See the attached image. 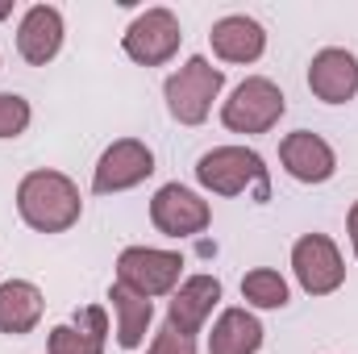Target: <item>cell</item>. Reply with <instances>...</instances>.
Listing matches in <instances>:
<instances>
[{
  "label": "cell",
  "instance_id": "1",
  "mask_svg": "<svg viewBox=\"0 0 358 354\" xmlns=\"http://www.w3.org/2000/svg\"><path fill=\"white\" fill-rule=\"evenodd\" d=\"M17 213L38 234H67L80 221L84 200L63 171H29L17 183Z\"/></svg>",
  "mask_w": 358,
  "mask_h": 354
},
{
  "label": "cell",
  "instance_id": "2",
  "mask_svg": "<svg viewBox=\"0 0 358 354\" xmlns=\"http://www.w3.org/2000/svg\"><path fill=\"white\" fill-rule=\"evenodd\" d=\"M196 179L217 192V196H242V192H255L259 204L271 200V179H267V167L255 150L246 146H217L208 150L200 163H196Z\"/></svg>",
  "mask_w": 358,
  "mask_h": 354
},
{
  "label": "cell",
  "instance_id": "3",
  "mask_svg": "<svg viewBox=\"0 0 358 354\" xmlns=\"http://www.w3.org/2000/svg\"><path fill=\"white\" fill-rule=\"evenodd\" d=\"M221 88H225V71L213 67L204 55H196L167 80L163 96H167V108H171V117L179 125H200L208 117L213 100L221 96Z\"/></svg>",
  "mask_w": 358,
  "mask_h": 354
},
{
  "label": "cell",
  "instance_id": "4",
  "mask_svg": "<svg viewBox=\"0 0 358 354\" xmlns=\"http://www.w3.org/2000/svg\"><path fill=\"white\" fill-rule=\"evenodd\" d=\"M283 108H287V100H283L279 84H271L263 76H250V80H242L234 88V96L225 100L221 121L234 134H267L271 125L283 117Z\"/></svg>",
  "mask_w": 358,
  "mask_h": 354
},
{
  "label": "cell",
  "instance_id": "5",
  "mask_svg": "<svg viewBox=\"0 0 358 354\" xmlns=\"http://www.w3.org/2000/svg\"><path fill=\"white\" fill-rule=\"evenodd\" d=\"M179 271H183V259L176 250H155V246H129L121 250L117 259V283L155 300V296H167L176 292Z\"/></svg>",
  "mask_w": 358,
  "mask_h": 354
},
{
  "label": "cell",
  "instance_id": "6",
  "mask_svg": "<svg viewBox=\"0 0 358 354\" xmlns=\"http://www.w3.org/2000/svg\"><path fill=\"white\" fill-rule=\"evenodd\" d=\"M179 42H183V29H179V21H176L171 8H146L142 17H134V25H129L125 38H121L125 55H129L134 63H142V67H163V63H171V55L179 50Z\"/></svg>",
  "mask_w": 358,
  "mask_h": 354
},
{
  "label": "cell",
  "instance_id": "7",
  "mask_svg": "<svg viewBox=\"0 0 358 354\" xmlns=\"http://www.w3.org/2000/svg\"><path fill=\"white\" fill-rule=\"evenodd\" d=\"M292 271L308 296H329L346 279V263H342L334 238H325V234H304L292 246Z\"/></svg>",
  "mask_w": 358,
  "mask_h": 354
},
{
  "label": "cell",
  "instance_id": "8",
  "mask_svg": "<svg viewBox=\"0 0 358 354\" xmlns=\"http://www.w3.org/2000/svg\"><path fill=\"white\" fill-rule=\"evenodd\" d=\"M150 221H155V229L167 234V238H196V234L208 229L213 213H208V204H204L192 187H183V183H163V187L155 192V200H150Z\"/></svg>",
  "mask_w": 358,
  "mask_h": 354
},
{
  "label": "cell",
  "instance_id": "9",
  "mask_svg": "<svg viewBox=\"0 0 358 354\" xmlns=\"http://www.w3.org/2000/svg\"><path fill=\"white\" fill-rule=\"evenodd\" d=\"M155 176V155L146 142L138 138H121L113 142L100 163H96V176H92V192L108 196V192H125V187H138L142 179Z\"/></svg>",
  "mask_w": 358,
  "mask_h": 354
},
{
  "label": "cell",
  "instance_id": "10",
  "mask_svg": "<svg viewBox=\"0 0 358 354\" xmlns=\"http://www.w3.org/2000/svg\"><path fill=\"white\" fill-rule=\"evenodd\" d=\"M279 163L287 167V176L300 179V183H325V179L338 171V155L334 146L313 134V129H296L279 142Z\"/></svg>",
  "mask_w": 358,
  "mask_h": 354
},
{
  "label": "cell",
  "instance_id": "11",
  "mask_svg": "<svg viewBox=\"0 0 358 354\" xmlns=\"http://www.w3.org/2000/svg\"><path fill=\"white\" fill-rule=\"evenodd\" d=\"M308 88L325 104H346L358 92V59L342 46H325L308 63Z\"/></svg>",
  "mask_w": 358,
  "mask_h": 354
},
{
  "label": "cell",
  "instance_id": "12",
  "mask_svg": "<svg viewBox=\"0 0 358 354\" xmlns=\"http://www.w3.org/2000/svg\"><path fill=\"white\" fill-rule=\"evenodd\" d=\"M63 46V13L55 4H34L17 25V50L25 63L46 67Z\"/></svg>",
  "mask_w": 358,
  "mask_h": 354
},
{
  "label": "cell",
  "instance_id": "13",
  "mask_svg": "<svg viewBox=\"0 0 358 354\" xmlns=\"http://www.w3.org/2000/svg\"><path fill=\"white\" fill-rule=\"evenodd\" d=\"M217 300H221V279H217V275H192V279H183L179 292L171 296L167 325L192 338V334L208 321V313L217 309Z\"/></svg>",
  "mask_w": 358,
  "mask_h": 354
},
{
  "label": "cell",
  "instance_id": "14",
  "mask_svg": "<svg viewBox=\"0 0 358 354\" xmlns=\"http://www.w3.org/2000/svg\"><path fill=\"white\" fill-rule=\"evenodd\" d=\"M208 42H213V50H217V59H225V63H255V59H263V50H267L263 25H259L255 17H246V13L221 17V21L213 25Z\"/></svg>",
  "mask_w": 358,
  "mask_h": 354
},
{
  "label": "cell",
  "instance_id": "15",
  "mask_svg": "<svg viewBox=\"0 0 358 354\" xmlns=\"http://www.w3.org/2000/svg\"><path fill=\"white\" fill-rule=\"evenodd\" d=\"M104 334L108 317L100 304H88L76 313L71 325H55L46 338V354H104Z\"/></svg>",
  "mask_w": 358,
  "mask_h": 354
},
{
  "label": "cell",
  "instance_id": "16",
  "mask_svg": "<svg viewBox=\"0 0 358 354\" xmlns=\"http://www.w3.org/2000/svg\"><path fill=\"white\" fill-rule=\"evenodd\" d=\"M42 309H46V300L29 279L0 283V334H13V338L29 334L42 321Z\"/></svg>",
  "mask_w": 358,
  "mask_h": 354
},
{
  "label": "cell",
  "instance_id": "17",
  "mask_svg": "<svg viewBox=\"0 0 358 354\" xmlns=\"http://www.w3.org/2000/svg\"><path fill=\"white\" fill-rule=\"evenodd\" d=\"M263 346V325L246 309H225L208 334V354H259Z\"/></svg>",
  "mask_w": 358,
  "mask_h": 354
},
{
  "label": "cell",
  "instance_id": "18",
  "mask_svg": "<svg viewBox=\"0 0 358 354\" xmlns=\"http://www.w3.org/2000/svg\"><path fill=\"white\" fill-rule=\"evenodd\" d=\"M108 300H113V313H117V342H121L125 351H138V346L146 342L150 321H155V304H150L146 296L121 288V283L108 288Z\"/></svg>",
  "mask_w": 358,
  "mask_h": 354
},
{
  "label": "cell",
  "instance_id": "19",
  "mask_svg": "<svg viewBox=\"0 0 358 354\" xmlns=\"http://www.w3.org/2000/svg\"><path fill=\"white\" fill-rule=\"evenodd\" d=\"M242 296L255 304V309H283L287 304V279L271 267H259L242 279Z\"/></svg>",
  "mask_w": 358,
  "mask_h": 354
},
{
  "label": "cell",
  "instance_id": "20",
  "mask_svg": "<svg viewBox=\"0 0 358 354\" xmlns=\"http://www.w3.org/2000/svg\"><path fill=\"white\" fill-rule=\"evenodd\" d=\"M29 100L17 92H0V138H17L29 129Z\"/></svg>",
  "mask_w": 358,
  "mask_h": 354
},
{
  "label": "cell",
  "instance_id": "21",
  "mask_svg": "<svg viewBox=\"0 0 358 354\" xmlns=\"http://www.w3.org/2000/svg\"><path fill=\"white\" fill-rule=\"evenodd\" d=\"M146 354H196V342H192L187 334L171 330V325H163V330L155 334V346Z\"/></svg>",
  "mask_w": 358,
  "mask_h": 354
},
{
  "label": "cell",
  "instance_id": "22",
  "mask_svg": "<svg viewBox=\"0 0 358 354\" xmlns=\"http://www.w3.org/2000/svg\"><path fill=\"white\" fill-rule=\"evenodd\" d=\"M346 225H350V246H355V259H358V200L350 204V217H346Z\"/></svg>",
  "mask_w": 358,
  "mask_h": 354
},
{
  "label": "cell",
  "instance_id": "23",
  "mask_svg": "<svg viewBox=\"0 0 358 354\" xmlns=\"http://www.w3.org/2000/svg\"><path fill=\"white\" fill-rule=\"evenodd\" d=\"M8 13H13V8H8V4H0V21H4V17H8Z\"/></svg>",
  "mask_w": 358,
  "mask_h": 354
}]
</instances>
